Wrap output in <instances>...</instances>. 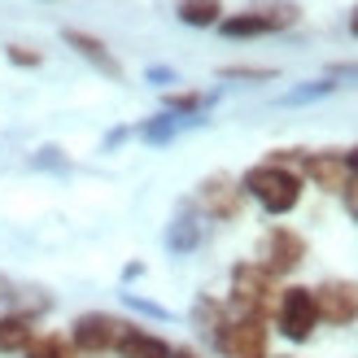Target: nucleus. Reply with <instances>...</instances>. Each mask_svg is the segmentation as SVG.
<instances>
[{"label": "nucleus", "instance_id": "2eb2a0df", "mask_svg": "<svg viewBox=\"0 0 358 358\" xmlns=\"http://www.w3.org/2000/svg\"><path fill=\"white\" fill-rule=\"evenodd\" d=\"M22 358H79V350L70 345V336H57V332H35V341L27 345Z\"/></svg>", "mask_w": 358, "mask_h": 358}, {"label": "nucleus", "instance_id": "f8f14e48", "mask_svg": "<svg viewBox=\"0 0 358 358\" xmlns=\"http://www.w3.org/2000/svg\"><path fill=\"white\" fill-rule=\"evenodd\" d=\"M118 358H171V345L162 341V336H153V332H140V328H122L118 336V345H114Z\"/></svg>", "mask_w": 358, "mask_h": 358}, {"label": "nucleus", "instance_id": "9b49d317", "mask_svg": "<svg viewBox=\"0 0 358 358\" xmlns=\"http://www.w3.org/2000/svg\"><path fill=\"white\" fill-rule=\"evenodd\" d=\"M31 341H35V319L27 310L0 315V354H27Z\"/></svg>", "mask_w": 358, "mask_h": 358}, {"label": "nucleus", "instance_id": "f03ea898", "mask_svg": "<svg viewBox=\"0 0 358 358\" xmlns=\"http://www.w3.org/2000/svg\"><path fill=\"white\" fill-rule=\"evenodd\" d=\"M275 275L266 271L262 262H241L231 271V306L236 315H249V319H266L275 310Z\"/></svg>", "mask_w": 358, "mask_h": 358}, {"label": "nucleus", "instance_id": "dca6fc26", "mask_svg": "<svg viewBox=\"0 0 358 358\" xmlns=\"http://www.w3.org/2000/svg\"><path fill=\"white\" fill-rule=\"evenodd\" d=\"M5 57H9L13 66H40V52L27 48V44H9V48H5Z\"/></svg>", "mask_w": 358, "mask_h": 358}, {"label": "nucleus", "instance_id": "f257e3e1", "mask_svg": "<svg viewBox=\"0 0 358 358\" xmlns=\"http://www.w3.org/2000/svg\"><path fill=\"white\" fill-rule=\"evenodd\" d=\"M241 192H249L266 214H289L301 201V175L293 166H280V162H262V166H249L241 179Z\"/></svg>", "mask_w": 358, "mask_h": 358}, {"label": "nucleus", "instance_id": "412c9836", "mask_svg": "<svg viewBox=\"0 0 358 358\" xmlns=\"http://www.w3.org/2000/svg\"><path fill=\"white\" fill-rule=\"evenodd\" d=\"M350 35L358 40V5H354V13H350Z\"/></svg>", "mask_w": 358, "mask_h": 358}, {"label": "nucleus", "instance_id": "20e7f679", "mask_svg": "<svg viewBox=\"0 0 358 358\" xmlns=\"http://www.w3.org/2000/svg\"><path fill=\"white\" fill-rule=\"evenodd\" d=\"M275 324L289 341H310V332L319 328V306H315V289H284L275 301Z\"/></svg>", "mask_w": 358, "mask_h": 358}, {"label": "nucleus", "instance_id": "aec40b11", "mask_svg": "<svg viewBox=\"0 0 358 358\" xmlns=\"http://www.w3.org/2000/svg\"><path fill=\"white\" fill-rule=\"evenodd\" d=\"M171 358H201V354H192V350H184V345H179V350H171Z\"/></svg>", "mask_w": 358, "mask_h": 358}, {"label": "nucleus", "instance_id": "f3484780", "mask_svg": "<svg viewBox=\"0 0 358 358\" xmlns=\"http://www.w3.org/2000/svg\"><path fill=\"white\" fill-rule=\"evenodd\" d=\"M341 196H345V214H350V219L358 223V175H354L350 184H345V192H341Z\"/></svg>", "mask_w": 358, "mask_h": 358}, {"label": "nucleus", "instance_id": "a211bd4d", "mask_svg": "<svg viewBox=\"0 0 358 358\" xmlns=\"http://www.w3.org/2000/svg\"><path fill=\"white\" fill-rule=\"evenodd\" d=\"M166 105H171V110H184V114H192L196 105H201V96H196V92H184V96H166Z\"/></svg>", "mask_w": 358, "mask_h": 358}, {"label": "nucleus", "instance_id": "1a4fd4ad", "mask_svg": "<svg viewBox=\"0 0 358 358\" xmlns=\"http://www.w3.org/2000/svg\"><path fill=\"white\" fill-rule=\"evenodd\" d=\"M241 184H231L227 175H210L201 192H196V201H201V210L210 214V219H236L241 214Z\"/></svg>", "mask_w": 358, "mask_h": 358}, {"label": "nucleus", "instance_id": "6ab92c4d", "mask_svg": "<svg viewBox=\"0 0 358 358\" xmlns=\"http://www.w3.org/2000/svg\"><path fill=\"white\" fill-rule=\"evenodd\" d=\"M341 157H345V166H350V175H358V145H354L350 153H341Z\"/></svg>", "mask_w": 358, "mask_h": 358}, {"label": "nucleus", "instance_id": "39448f33", "mask_svg": "<svg viewBox=\"0 0 358 358\" xmlns=\"http://www.w3.org/2000/svg\"><path fill=\"white\" fill-rule=\"evenodd\" d=\"M297 22V9L293 5H262V9H245V13H231L219 22V31L227 40H249V35H271Z\"/></svg>", "mask_w": 358, "mask_h": 358}, {"label": "nucleus", "instance_id": "6e6552de", "mask_svg": "<svg viewBox=\"0 0 358 358\" xmlns=\"http://www.w3.org/2000/svg\"><path fill=\"white\" fill-rule=\"evenodd\" d=\"M301 258H306V241H301L297 231H289V227H271V231H266L262 266H266L271 275H289V271H297Z\"/></svg>", "mask_w": 358, "mask_h": 358}, {"label": "nucleus", "instance_id": "7ed1b4c3", "mask_svg": "<svg viewBox=\"0 0 358 358\" xmlns=\"http://www.w3.org/2000/svg\"><path fill=\"white\" fill-rule=\"evenodd\" d=\"M214 345H219L223 358H266V319H223L214 328Z\"/></svg>", "mask_w": 358, "mask_h": 358}, {"label": "nucleus", "instance_id": "9d476101", "mask_svg": "<svg viewBox=\"0 0 358 358\" xmlns=\"http://www.w3.org/2000/svg\"><path fill=\"white\" fill-rule=\"evenodd\" d=\"M301 166H306V175H310L324 192H345V184L354 179L350 166H345V157H336V153H310Z\"/></svg>", "mask_w": 358, "mask_h": 358}, {"label": "nucleus", "instance_id": "4468645a", "mask_svg": "<svg viewBox=\"0 0 358 358\" xmlns=\"http://www.w3.org/2000/svg\"><path fill=\"white\" fill-rule=\"evenodd\" d=\"M175 17L184 27H219L223 22V0H179Z\"/></svg>", "mask_w": 358, "mask_h": 358}, {"label": "nucleus", "instance_id": "423d86ee", "mask_svg": "<svg viewBox=\"0 0 358 358\" xmlns=\"http://www.w3.org/2000/svg\"><path fill=\"white\" fill-rule=\"evenodd\" d=\"M122 319H114V315H101V310H92V315H79L75 319V328H70V345H75L79 354H87V358H96V354H110L114 345H118V336H122Z\"/></svg>", "mask_w": 358, "mask_h": 358}, {"label": "nucleus", "instance_id": "0eeeda50", "mask_svg": "<svg viewBox=\"0 0 358 358\" xmlns=\"http://www.w3.org/2000/svg\"><path fill=\"white\" fill-rule=\"evenodd\" d=\"M315 306H319V324L350 328L358 319V284L354 280H324L315 289Z\"/></svg>", "mask_w": 358, "mask_h": 358}, {"label": "nucleus", "instance_id": "ddd939ff", "mask_svg": "<svg viewBox=\"0 0 358 358\" xmlns=\"http://www.w3.org/2000/svg\"><path fill=\"white\" fill-rule=\"evenodd\" d=\"M66 44L79 52V57H87L96 70H105L110 79H118L122 75V66L114 62V52L105 48V40H96V35H87V31H66Z\"/></svg>", "mask_w": 358, "mask_h": 358}]
</instances>
